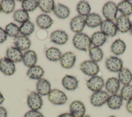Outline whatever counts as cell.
Segmentation results:
<instances>
[{"instance_id": "obj_1", "label": "cell", "mask_w": 132, "mask_h": 117, "mask_svg": "<svg viewBox=\"0 0 132 117\" xmlns=\"http://www.w3.org/2000/svg\"><path fill=\"white\" fill-rule=\"evenodd\" d=\"M72 42L76 48L84 52L89 51L92 45L91 38L83 32L76 34L73 38Z\"/></svg>"}, {"instance_id": "obj_2", "label": "cell", "mask_w": 132, "mask_h": 117, "mask_svg": "<svg viewBox=\"0 0 132 117\" xmlns=\"http://www.w3.org/2000/svg\"><path fill=\"white\" fill-rule=\"evenodd\" d=\"M80 70L85 75L89 76L97 75L100 72V66L96 62L92 60H85L80 64Z\"/></svg>"}, {"instance_id": "obj_3", "label": "cell", "mask_w": 132, "mask_h": 117, "mask_svg": "<svg viewBox=\"0 0 132 117\" xmlns=\"http://www.w3.org/2000/svg\"><path fill=\"white\" fill-rule=\"evenodd\" d=\"M118 12L117 5L111 1L106 2L102 8V14L107 20L113 21L116 20Z\"/></svg>"}, {"instance_id": "obj_4", "label": "cell", "mask_w": 132, "mask_h": 117, "mask_svg": "<svg viewBox=\"0 0 132 117\" xmlns=\"http://www.w3.org/2000/svg\"><path fill=\"white\" fill-rule=\"evenodd\" d=\"M49 101L55 105H62L65 104L68 101L66 94L62 91L57 89H52L48 95Z\"/></svg>"}, {"instance_id": "obj_5", "label": "cell", "mask_w": 132, "mask_h": 117, "mask_svg": "<svg viewBox=\"0 0 132 117\" xmlns=\"http://www.w3.org/2000/svg\"><path fill=\"white\" fill-rule=\"evenodd\" d=\"M109 96V93L102 90L93 92L90 96V103L94 107H101L107 103Z\"/></svg>"}, {"instance_id": "obj_6", "label": "cell", "mask_w": 132, "mask_h": 117, "mask_svg": "<svg viewBox=\"0 0 132 117\" xmlns=\"http://www.w3.org/2000/svg\"><path fill=\"white\" fill-rule=\"evenodd\" d=\"M106 69L111 72L118 73L123 68V62L122 59L117 56L108 57L105 62Z\"/></svg>"}, {"instance_id": "obj_7", "label": "cell", "mask_w": 132, "mask_h": 117, "mask_svg": "<svg viewBox=\"0 0 132 117\" xmlns=\"http://www.w3.org/2000/svg\"><path fill=\"white\" fill-rule=\"evenodd\" d=\"M27 104L31 110H38L40 109L43 105V100L37 92L32 91L27 96Z\"/></svg>"}, {"instance_id": "obj_8", "label": "cell", "mask_w": 132, "mask_h": 117, "mask_svg": "<svg viewBox=\"0 0 132 117\" xmlns=\"http://www.w3.org/2000/svg\"><path fill=\"white\" fill-rule=\"evenodd\" d=\"M86 86L88 89L95 92L102 90L105 86L104 79L100 76L95 75L91 77L86 82Z\"/></svg>"}, {"instance_id": "obj_9", "label": "cell", "mask_w": 132, "mask_h": 117, "mask_svg": "<svg viewBox=\"0 0 132 117\" xmlns=\"http://www.w3.org/2000/svg\"><path fill=\"white\" fill-rule=\"evenodd\" d=\"M100 28L101 31L109 37H114L118 32L116 23L112 21L103 20L100 25Z\"/></svg>"}, {"instance_id": "obj_10", "label": "cell", "mask_w": 132, "mask_h": 117, "mask_svg": "<svg viewBox=\"0 0 132 117\" xmlns=\"http://www.w3.org/2000/svg\"><path fill=\"white\" fill-rule=\"evenodd\" d=\"M70 113L73 117H82L85 115L86 107L84 103L79 100L73 101L70 105Z\"/></svg>"}, {"instance_id": "obj_11", "label": "cell", "mask_w": 132, "mask_h": 117, "mask_svg": "<svg viewBox=\"0 0 132 117\" xmlns=\"http://www.w3.org/2000/svg\"><path fill=\"white\" fill-rule=\"evenodd\" d=\"M0 71L5 75L10 76L15 72L14 62L7 57H3L0 60Z\"/></svg>"}, {"instance_id": "obj_12", "label": "cell", "mask_w": 132, "mask_h": 117, "mask_svg": "<svg viewBox=\"0 0 132 117\" xmlns=\"http://www.w3.org/2000/svg\"><path fill=\"white\" fill-rule=\"evenodd\" d=\"M85 25V19L79 15L72 18L70 23L71 30L76 34L82 32Z\"/></svg>"}, {"instance_id": "obj_13", "label": "cell", "mask_w": 132, "mask_h": 117, "mask_svg": "<svg viewBox=\"0 0 132 117\" xmlns=\"http://www.w3.org/2000/svg\"><path fill=\"white\" fill-rule=\"evenodd\" d=\"M116 25L118 31L121 33H126L129 31L131 21L128 16L121 15L117 18Z\"/></svg>"}, {"instance_id": "obj_14", "label": "cell", "mask_w": 132, "mask_h": 117, "mask_svg": "<svg viewBox=\"0 0 132 117\" xmlns=\"http://www.w3.org/2000/svg\"><path fill=\"white\" fill-rule=\"evenodd\" d=\"M50 39L51 41L56 44L63 45L67 42L69 38L64 31L57 30L51 33Z\"/></svg>"}, {"instance_id": "obj_15", "label": "cell", "mask_w": 132, "mask_h": 117, "mask_svg": "<svg viewBox=\"0 0 132 117\" xmlns=\"http://www.w3.org/2000/svg\"><path fill=\"white\" fill-rule=\"evenodd\" d=\"M76 60V56L75 53L72 52H68L64 53L60 59L61 66L64 69H69L72 68Z\"/></svg>"}, {"instance_id": "obj_16", "label": "cell", "mask_w": 132, "mask_h": 117, "mask_svg": "<svg viewBox=\"0 0 132 117\" xmlns=\"http://www.w3.org/2000/svg\"><path fill=\"white\" fill-rule=\"evenodd\" d=\"M121 83L118 78L111 77L107 79L105 82L106 91L111 94H117L120 89Z\"/></svg>"}, {"instance_id": "obj_17", "label": "cell", "mask_w": 132, "mask_h": 117, "mask_svg": "<svg viewBox=\"0 0 132 117\" xmlns=\"http://www.w3.org/2000/svg\"><path fill=\"white\" fill-rule=\"evenodd\" d=\"M36 89L40 95H48L52 90L51 85L47 79L42 78L38 80L36 84Z\"/></svg>"}, {"instance_id": "obj_18", "label": "cell", "mask_w": 132, "mask_h": 117, "mask_svg": "<svg viewBox=\"0 0 132 117\" xmlns=\"http://www.w3.org/2000/svg\"><path fill=\"white\" fill-rule=\"evenodd\" d=\"M62 85L66 90L73 91L78 87V80L74 76L65 75L62 79Z\"/></svg>"}, {"instance_id": "obj_19", "label": "cell", "mask_w": 132, "mask_h": 117, "mask_svg": "<svg viewBox=\"0 0 132 117\" xmlns=\"http://www.w3.org/2000/svg\"><path fill=\"white\" fill-rule=\"evenodd\" d=\"M13 44L15 47L21 51L28 49L31 45V42L29 38L24 36H18L14 38Z\"/></svg>"}, {"instance_id": "obj_20", "label": "cell", "mask_w": 132, "mask_h": 117, "mask_svg": "<svg viewBox=\"0 0 132 117\" xmlns=\"http://www.w3.org/2000/svg\"><path fill=\"white\" fill-rule=\"evenodd\" d=\"M23 56L21 51L15 47H9L6 51L7 58L14 63L21 61L23 59Z\"/></svg>"}, {"instance_id": "obj_21", "label": "cell", "mask_w": 132, "mask_h": 117, "mask_svg": "<svg viewBox=\"0 0 132 117\" xmlns=\"http://www.w3.org/2000/svg\"><path fill=\"white\" fill-rule=\"evenodd\" d=\"M123 102V100L120 95L117 93L109 95L106 104L110 109L118 110L122 106Z\"/></svg>"}, {"instance_id": "obj_22", "label": "cell", "mask_w": 132, "mask_h": 117, "mask_svg": "<svg viewBox=\"0 0 132 117\" xmlns=\"http://www.w3.org/2000/svg\"><path fill=\"white\" fill-rule=\"evenodd\" d=\"M22 61L24 64L29 68L35 65L37 61V56L36 52L32 50L26 51L23 54Z\"/></svg>"}, {"instance_id": "obj_23", "label": "cell", "mask_w": 132, "mask_h": 117, "mask_svg": "<svg viewBox=\"0 0 132 117\" xmlns=\"http://www.w3.org/2000/svg\"><path fill=\"white\" fill-rule=\"evenodd\" d=\"M103 20L97 13H91L85 18L86 25L90 28H96L100 26Z\"/></svg>"}, {"instance_id": "obj_24", "label": "cell", "mask_w": 132, "mask_h": 117, "mask_svg": "<svg viewBox=\"0 0 132 117\" xmlns=\"http://www.w3.org/2000/svg\"><path fill=\"white\" fill-rule=\"evenodd\" d=\"M126 48L125 43L121 39H117L114 40L111 45V52L115 55L119 56L123 54Z\"/></svg>"}, {"instance_id": "obj_25", "label": "cell", "mask_w": 132, "mask_h": 117, "mask_svg": "<svg viewBox=\"0 0 132 117\" xmlns=\"http://www.w3.org/2000/svg\"><path fill=\"white\" fill-rule=\"evenodd\" d=\"M36 23L38 27L43 29L49 28L53 23L52 19L46 14H41L36 19Z\"/></svg>"}, {"instance_id": "obj_26", "label": "cell", "mask_w": 132, "mask_h": 117, "mask_svg": "<svg viewBox=\"0 0 132 117\" xmlns=\"http://www.w3.org/2000/svg\"><path fill=\"white\" fill-rule=\"evenodd\" d=\"M107 36L101 31L94 32L91 38V41L93 46L100 47L103 46L107 40Z\"/></svg>"}, {"instance_id": "obj_27", "label": "cell", "mask_w": 132, "mask_h": 117, "mask_svg": "<svg viewBox=\"0 0 132 117\" xmlns=\"http://www.w3.org/2000/svg\"><path fill=\"white\" fill-rule=\"evenodd\" d=\"M118 79L123 85L130 84L132 81V73L128 68H123L118 72Z\"/></svg>"}, {"instance_id": "obj_28", "label": "cell", "mask_w": 132, "mask_h": 117, "mask_svg": "<svg viewBox=\"0 0 132 117\" xmlns=\"http://www.w3.org/2000/svg\"><path fill=\"white\" fill-rule=\"evenodd\" d=\"M53 12L57 17L61 19L67 18L70 13V10L67 6L59 3L55 5Z\"/></svg>"}, {"instance_id": "obj_29", "label": "cell", "mask_w": 132, "mask_h": 117, "mask_svg": "<svg viewBox=\"0 0 132 117\" xmlns=\"http://www.w3.org/2000/svg\"><path fill=\"white\" fill-rule=\"evenodd\" d=\"M26 74L28 77L31 79L39 80L43 76L44 70L40 66L35 65L29 68Z\"/></svg>"}, {"instance_id": "obj_30", "label": "cell", "mask_w": 132, "mask_h": 117, "mask_svg": "<svg viewBox=\"0 0 132 117\" xmlns=\"http://www.w3.org/2000/svg\"><path fill=\"white\" fill-rule=\"evenodd\" d=\"M117 8L122 15L128 16L132 14V3L129 1H121L118 4Z\"/></svg>"}, {"instance_id": "obj_31", "label": "cell", "mask_w": 132, "mask_h": 117, "mask_svg": "<svg viewBox=\"0 0 132 117\" xmlns=\"http://www.w3.org/2000/svg\"><path fill=\"white\" fill-rule=\"evenodd\" d=\"M89 55L91 60L97 63L103 59L104 53L100 47L93 46L89 50Z\"/></svg>"}, {"instance_id": "obj_32", "label": "cell", "mask_w": 132, "mask_h": 117, "mask_svg": "<svg viewBox=\"0 0 132 117\" xmlns=\"http://www.w3.org/2000/svg\"><path fill=\"white\" fill-rule=\"evenodd\" d=\"M45 56L47 59L51 61H57L61 58L60 51L55 47H51L47 48L45 52Z\"/></svg>"}, {"instance_id": "obj_33", "label": "cell", "mask_w": 132, "mask_h": 117, "mask_svg": "<svg viewBox=\"0 0 132 117\" xmlns=\"http://www.w3.org/2000/svg\"><path fill=\"white\" fill-rule=\"evenodd\" d=\"M76 10L79 15L86 17L90 13L91 8L88 2L81 1L76 6Z\"/></svg>"}, {"instance_id": "obj_34", "label": "cell", "mask_w": 132, "mask_h": 117, "mask_svg": "<svg viewBox=\"0 0 132 117\" xmlns=\"http://www.w3.org/2000/svg\"><path fill=\"white\" fill-rule=\"evenodd\" d=\"M38 7L44 13H51L53 11L55 3L53 0H39L38 1Z\"/></svg>"}, {"instance_id": "obj_35", "label": "cell", "mask_w": 132, "mask_h": 117, "mask_svg": "<svg viewBox=\"0 0 132 117\" xmlns=\"http://www.w3.org/2000/svg\"><path fill=\"white\" fill-rule=\"evenodd\" d=\"M13 17L16 22L22 24L28 21L29 19V16L28 12L23 9L15 11Z\"/></svg>"}, {"instance_id": "obj_36", "label": "cell", "mask_w": 132, "mask_h": 117, "mask_svg": "<svg viewBox=\"0 0 132 117\" xmlns=\"http://www.w3.org/2000/svg\"><path fill=\"white\" fill-rule=\"evenodd\" d=\"M19 28L20 32L22 36L27 37L30 35L34 31L35 25L32 22L28 21L22 24Z\"/></svg>"}, {"instance_id": "obj_37", "label": "cell", "mask_w": 132, "mask_h": 117, "mask_svg": "<svg viewBox=\"0 0 132 117\" xmlns=\"http://www.w3.org/2000/svg\"><path fill=\"white\" fill-rule=\"evenodd\" d=\"M2 11L7 14L10 13L15 8V2L13 0H3L0 4Z\"/></svg>"}, {"instance_id": "obj_38", "label": "cell", "mask_w": 132, "mask_h": 117, "mask_svg": "<svg viewBox=\"0 0 132 117\" xmlns=\"http://www.w3.org/2000/svg\"><path fill=\"white\" fill-rule=\"evenodd\" d=\"M120 95L123 101L127 102L132 98V85H123L120 90Z\"/></svg>"}, {"instance_id": "obj_39", "label": "cell", "mask_w": 132, "mask_h": 117, "mask_svg": "<svg viewBox=\"0 0 132 117\" xmlns=\"http://www.w3.org/2000/svg\"><path fill=\"white\" fill-rule=\"evenodd\" d=\"M5 31L7 35L11 37H16L20 33V28L15 24L10 23L5 27Z\"/></svg>"}, {"instance_id": "obj_40", "label": "cell", "mask_w": 132, "mask_h": 117, "mask_svg": "<svg viewBox=\"0 0 132 117\" xmlns=\"http://www.w3.org/2000/svg\"><path fill=\"white\" fill-rule=\"evenodd\" d=\"M38 6V1L36 0H25L22 1V7L23 10L28 12L34 11Z\"/></svg>"}, {"instance_id": "obj_41", "label": "cell", "mask_w": 132, "mask_h": 117, "mask_svg": "<svg viewBox=\"0 0 132 117\" xmlns=\"http://www.w3.org/2000/svg\"><path fill=\"white\" fill-rule=\"evenodd\" d=\"M24 117H45V116L38 110H30L25 113Z\"/></svg>"}, {"instance_id": "obj_42", "label": "cell", "mask_w": 132, "mask_h": 117, "mask_svg": "<svg viewBox=\"0 0 132 117\" xmlns=\"http://www.w3.org/2000/svg\"><path fill=\"white\" fill-rule=\"evenodd\" d=\"M7 38V35L5 31V30L3 29L0 27V43L4 42Z\"/></svg>"}, {"instance_id": "obj_43", "label": "cell", "mask_w": 132, "mask_h": 117, "mask_svg": "<svg viewBox=\"0 0 132 117\" xmlns=\"http://www.w3.org/2000/svg\"><path fill=\"white\" fill-rule=\"evenodd\" d=\"M126 109L128 112L132 114V98L126 102Z\"/></svg>"}, {"instance_id": "obj_44", "label": "cell", "mask_w": 132, "mask_h": 117, "mask_svg": "<svg viewBox=\"0 0 132 117\" xmlns=\"http://www.w3.org/2000/svg\"><path fill=\"white\" fill-rule=\"evenodd\" d=\"M0 117H7V111L2 106H0Z\"/></svg>"}, {"instance_id": "obj_45", "label": "cell", "mask_w": 132, "mask_h": 117, "mask_svg": "<svg viewBox=\"0 0 132 117\" xmlns=\"http://www.w3.org/2000/svg\"><path fill=\"white\" fill-rule=\"evenodd\" d=\"M57 117H73V116L70 113L65 112L58 115Z\"/></svg>"}, {"instance_id": "obj_46", "label": "cell", "mask_w": 132, "mask_h": 117, "mask_svg": "<svg viewBox=\"0 0 132 117\" xmlns=\"http://www.w3.org/2000/svg\"><path fill=\"white\" fill-rule=\"evenodd\" d=\"M5 101V97L3 96V94L1 93V92L0 91V105H1L4 101Z\"/></svg>"}, {"instance_id": "obj_47", "label": "cell", "mask_w": 132, "mask_h": 117, "mask_svg": "<svg viewBox=\"0 0 132 117\" xmlns=\"http://www.w3.org/2000/svg\"><path fill=\"white\" fill-rule=\"evenodd\" d=\"M129 32L130 33V35L132 36V21H131V24H130V27L129 29Z\"/></svg>"}, {"instance_id": "obj_48", "label": "cell", "mask_w": 132, "mask_h": 117, "mask_svg": "<svg viewBox=\"0 0 132 117\" xmlns=\"http://www.w3.org/2000/svg\"><path fill=\"white\" fill-rule=\"evenodd\" d=\"M82 117H91L90 115H88V114H85V115H84L83 116H82Z\"/></svg>"}, {"instance_id": "obj_49", "label": "cell", "mask_w": 132, "mask_h": 117, "mask_svg": "<svg viewBox=\"0 0 132 117\" xmlns=\"http://www.w3.org/2000/svg\"><path fill=\"white\" fill-rule=\"evenodd\" d=\"M108 117H117V116H116V115H111L108 116Z\"/></svg>"}, {"instance_id": "obj_50", "label": "cell", "mask_w": 132, "mask_h": 117, "mask_svg": "<svg viewBox=\"0 0 132 117\" xmlns=\"http://www.w3.org/2000/svg\"><path fill=\"white\" fill-rule=\"evenodd\" d=\"M2 11V9H1V5H0V12Z\"/></svg>"}]
</instances>
